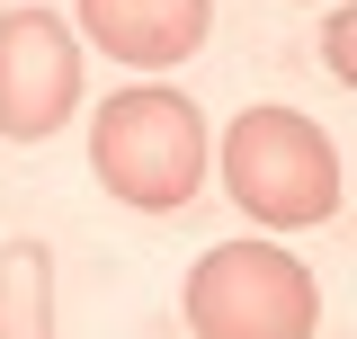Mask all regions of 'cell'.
Returning <instances> with one entry per match:
<instances>
[{"label":"cell","mask_w":357,"mask_h":339,"mask_svg":"<svg viewBox=\"0 0 357 339\" xmlns=\"http://www.w3.org/2000/svg\"><path fill=\"white\" fill-rule=\"evenodd\" d=\"M178 312L197 339H312L321 331V286L277 241H223L188 268Z\"/></svg>","instance_id":"obj_3"},{"label":"cell","mask_w":357,"mask_h":339,"mask_svg":"<svg viewBox=\"0 0 357 339\" xmlns=\"http://www.w3.org/2000/svg\"><path fill=\"white\" fill-rule=\"evenodd\" d=\"M72 107H81V45L54 9L18 0L0 18V134L45 143V134L72 126Z\"/></svg>","instance_id":"obj_4"},{"label":"cell","mask_w":357,"mask_h":339,"mask_svg":"<svg viewBox=\"0 0 357 339\" xmlns=\"http://www.w3.org/2000/svg\"><path fill=\"white\" fill-rule=\"evenodd\" d=\"M81 27L98 54H116L134 72H161V63H188L206 45L215 0H81Z\"/></svg>","instance_id":"obj_5"},{"label":"cell","mask_w":357,"mask_h":339,"mask_svg":"<svg viewBox=\"0 0 357 339\" xmlns=\"http://www.w3.org/2000/svg\"><path fill=\"white\" fill-rule=\"evenodd\" d=\"M223 188L268 232H312L340 214V143L295 107H241L223 134Z\"/></svg>","instance_id":"obj_2"},{"label":"cell","mask_w":357,"mask_h":339,"mask_svg":"<svg viewBox=\"0 0 357 339\" xmlns=\"http://www.w3.org/2000/svg\"><path fill=\"white\" fill-rule=\"evenodd\" d=\"M0 339H54V250L0 241Z\"/></svg>","instance_id":"obj_6"},{"label":"cell","mask_w":357,"mask_h":339,"mask_svg":"<svg viewBox=\"0 0 357 339\" xmlns=\"http://www.w3.org/2000/svg\"><path fill=\"white\" fill-rule=\"evenodd\" d=\"M89 170L116 206H143V214H170L206 188V116L197 98L143 81V89H116L89 126Z\"/></svg>","instance_id":"obj_1"}]
</instances>
